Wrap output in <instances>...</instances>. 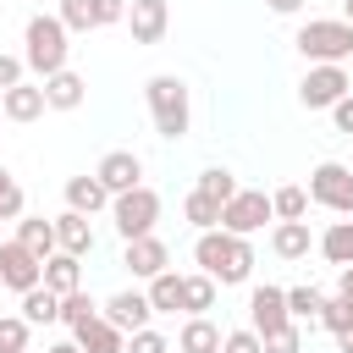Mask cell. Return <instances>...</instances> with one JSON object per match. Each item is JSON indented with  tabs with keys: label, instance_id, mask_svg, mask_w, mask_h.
Here are the masks:
<instances>
[{
	"label": "cell",
	"instance_id": "cell-24",
	"mask_svg": "<svg viewBox=\"0 0 353 353\" xmlns=\"http://www.w3.org/2000/svg\"><path fill=\"white\" fill-rule=\"evenodd\" d=\"M22 320H28V325H50V320H61V292H50L44 281L28 287V292H22Z\"/></svg>",
	"mask_w": 353,
	"mask_h": 353
},
{
	"label": "cell",
	"instance_id": "cell-11",
	"mask_svg": "<svg viewBox=\"0 0 353 353\" xmlns=\"http://www.w3.org/2000/svg\"><path fill=\"white\" fill-rule=\"evenodd\" d=\"M127 28H132V44H160L171 28V6L165 0H127Z\"/></svg>",
	"mask_w": 353,
	"mask_h": 353
},
{
	"label": "cell",
	"instance_id": "cell-38",
	"mask_svg": "<svg viewBox=\"0 0 353 353\" xmlns=\"http://www.w3.org/2000/svg\"><path fill=\"white\" fill-rule=\"evenodd\" d=\"M127 353H171V342H165L160 331H149V325H143V331H132V336H127Z\"/></svg>",
	"mask_w": 353,
	"mask_h": 353
},
{
	"label": "cell",
	"instance_id": "cell-42",
	"mask_svg": "<svg viewBox=\"0 0 353 353\" xmlns=\"http://www.w3.org/2000/svg\"><path fill=\"white\" fill-rule=\"evenodd\" d=\"M336 298L353 303V265H342V276H336Z\"/></svg>",
	"mask_w": 353,
	"mask_h": 353
},
{
	"label": "cell",
	"instance_id": "cell-27",
	"mask_svg": "<svg viewBox=\"0 0 353 353\" xmlns=\"http://www.w3.org/2000/svg\"><path fill=\"white\" fill-rule=\"evenodd\" d=\"M149 303H154V314H176L182 309V276L176 270L149 276Z\"/></svg>",
	"mask_w": 353,
	"mask_h": 353
},
{
	"label": "cell",
	"instance_id": "cell-1",
	"mask_svg": "<svg viewBox=\"0 0 353 353\" xmlns=\"http://www.w3.org/2000/svg\"><path fill=\"white\" fill-rule=\"evenodd\" d=\"M193 259H199V270L215 276L221 287H243V281L254 276V248H248V237H237V232H226V226L199 232Z\"/></svg>",
	"mask_w": 353,
	"mask_h": 353
},
{
	"label": "cell",
	"instance_id": "cell-30",
	"mask_svg": "<svg viewBox=\"0 0 353 353\" xmlns=\"http://www.w3.org/2000/svg\"><path fill=\"white\" fill-rule=\"evenodd\" d=\"M221 210H226V204H221V199H210V193H199V188H193V193H188V204H182V215H188L199 232L221 226Z\"/></svg>",
	"mask_w": 353,
	"mask_h": 353
},
{
	"label": "cell",
	"instance_id": "cell-45",
	"mask_svg": "<svg viewBox=\"0 0 353 353\" xmlns=\"http://www.w3.org/2000/svg\"><path fill=\"white\" fill-rule=\"evenodd\" d=\"M342 6H347V22H353V0H342Z\"/></svg>",
	"mask_w": 353,
	"mask_h": 353
},
{
	"label": "cell",
	"instance_id": "cell-39",
	"mask_svg": "<svg viewBox=\"0 0 353 353\" xmlns=\"http://www.w3.org/2000/svg\"><path fill=\"white\" fill-rule=\"evenodd\" d=\"M22 72H28V61H22V55H0V94H6V88H17V83H22Z\"/></svg>",
	"mask_w": 353,
	"mask_h": 353
},
{
	"label": "cell",
	"instance_id": "cell-33",
	"mask_svg": "<svg viewBox=\"0 0 353 353\" xmlns=\"http://www.w3.org/2000/svg\"><path fill=\"white\" fill-rule=\"evenodd\" d=\"M199 193H210V199H237V176L226 171V165H210V171H199Z\"/></svg>",
	"mask_w": 353,
	"mask_h": 353
},
{
	"label": "cell",
	"instance_id": "cell-46",
	"mask_svg": "<svg viewBox=\"0 0 353 353\" xmlns=\"http://www.w3.org/2000/svg\"><path fill=\"white\" fill-rule=\"evenodd\" d=\"M0 353H11V347H0Z\"/></svg>",
	"mask_w": 353,
	"mask_h": 353
},
{
	"label": "cell",
	"instance_id": "cell-47",
	"mask_svg": "<svg viewBox=\"0 0 353 353\" xmlns=\"http://www.w3.org/2000/svg\"><path fill=\"white\" fill-rule=\"evenodd\" d=\"M0 116H6V105H0Z\"/></svg>",
	"mask_w": 353,
	"mask_h": 353
},
{
	"label": "cell",
	"instance_id": "cell-6",
	"mask_svg": "<svg viewBox=\"0 0 353 353\" xmlns=\"http://www.w3.org/2000/svg\"><path fill=\"white\" fill-rule=\"evenodd\" d=\"M309 199L331 215H353V171L342 160H320L309 171Z\"/></svg>",
	"mask_w": 353,
	"mask_h": 353
},
{
	"label": "cell",
	"instance_id": "cell-4",
	"mask_svg": "<svg viewBox=\"0 0 353 353\" xmlns=\"http://www.w3.org/2000/svg\"><path fill=\"white\" fill-rule=\"evenodd\" d=\"M292 44H298V55L309 66H342L353 55V22L347 17H314V22L298 28Z\"/></svg>",
	"mask_w": 353,
	"mask_h": 353
},
{
	"label": "cell",
	"instance_id": "cell-29",
	"mask_svg": "<svg viewBox=\"0 0 353 353\" xmlns=\"http://www.w3.org/2000/svg\"><path fill=\"white\" fill-rule=\"evenodd\" d=\"M270 210H276V221H303L309 215V188H276L270 193Z\"/></svg>",
	"mask_w": 353,
	"mask_h": 353
},
{
	"label": "cell",
	"instance_id": "cell-25",
	"mask_svg": "<svg viewBox=\"0 0 353 353\" xmlns=\"http://www.w3.org/2000/svg\"><path fill=\"white\" fill-rule=\"evenodd\" d=\"M314 248H320L336 270H342V265H353V221H331V226L320 232V243H314Z\"/></svg>",
	"mask_w": 353,
	"mask_h": 353
},
{
	"label": "cell",
	"instance_id": "cell-26",
	"mask_svg": "<svg viewBox=\"0 0 353 353\" xmlns=\"http://www.w3.org/2000/svg\"><path fill=\"white\" fill-rule=\"evenodd\" d=\"M215 276H204V270H193V276H182V309L188 314H210L215 309Z\"/></svg>",
	"mask_w": 353,
	"mask_h": 353
},
{
	"label": "cell",
	"instance_id": "cell-2",
	"mask_svg": "<svg viewBox=\"0 0 353 353\" xmlns=\"http://www.w3.org/2000/svg\"><path fill=\"white\" fill-rule=\"evenodd\" d=\"M22 61H28V72H39V83L44 77H55L61 66H66V50H72V28L61 22V17H50V11H39V17H28V28H22Z\"/></svg>",
	"mask_w": 353,
	"mask_h": 353
},
{
	"label": "cell",
	"instance_id": "cell-36",
	"mask_svg": "<svg viewBox=\"0 0 353 353\" xmlns=\"http://www.w3.org/2000/svg\"><path fill=\"white\" fill-rule=\"evenodd\" d=\"M320 325L336 336L342 325H353V303H347V298H325V309H320Z\"/></svg>",
	"mask_w": 353,
	"mask_h": 353
},
{
	"label": "cell",
	"instance_id": "cell-44",
	"mask_svg": "<svg viewBox=\"0 0 353 353\" xmlns=\"http://www.w3.org/2000/svg\"><path fill=\"white\" fill-rule=\"evenodd\" d=\"M50 353H83V347H77V336H72V342H55Z\"/></svg>",
	"mask_w": 353,
	"mask_h": 353
},
{
	"label": "cell",
	"instance_id": "cell-31",
	"mask_svg": "<svg viewBox=\"0 0 353 353\" xmlns=\"http://www.w3.org/2000/svg\"><path fill=\"white\" fill-rule=\"evenodd\" d=\"M61 320H66V325L77 331V325H88V320H99V303H94V298H88L83 287H77V292H66V298H61Z\"/></svg>",
	"mask_w": 353,
	"mask_h": 353
},
{
	"label": "cell",
	"instance_id": "cell-32",
	"mask_svg": "<svg viewBox=\"0 0 353 353\" xmlns=\"http://www.w3.org/2000/svg\"><path fill=\"white\" fill-rule=\"evenodd\" d=\"M28 215V199H22V182L0 165V221H22Z\"/></svg>",
	"mask_w": 353,
	"mask_h": 353
},
{
	"label": "cell",
	"instance_id": "cell-13",
	"mask_svg": "<svg viewBox=\"0 0 353 353\" xmlns=\"http://www.w3.org/2000/svg\"><path fill=\"white\" fill-rule=\"evenodd\" d=\"M94 171H99V182H105L110 193H132V188L143 182V160H138L132 149H110Z\"/></svg>",
	"mask_w": 353,
	"mask_h": 353
},
{
	"label": "cell",
	"instance_id": "cell-16",
	"mask_svg": "<svg viewBox=\"0 0 353 353\" xmlns=\"http://www.w3.org/2000/svg\"><path fill=\"white\" fill-rule=\"evenodd\" d=\"M226 331L210 320V314H188V325L176 331V353H221Z\"/></svg>",
	"mask_w": 353,
	"mask_h": 353
},
{
	"label": "cell",
	"instance_id": "cell-15",
	"mask_svg": "<svg viewBox=\"0 0 353 353\" xmlns=\"http://www.w3.org/2000/svg\"><path fill=\"white\" fill-rule=\"evenodd\" d=\"M0 105H6V121H39L44 110H50V99H44V83H17V88H6L0 94Z\"/></svg>",
	"mask_w": 353,
	"mask_h": 353
},
{
	"label": "cell",
	"instance_id": "cell-23",
	"mask_svg": "<svg viewBox=\"0 0 353 353\" xmlns=\"http://www.w3.org/2000/svg\"><path fill=\"white\" fill-rule=\"evenodd\" d=\"M17 243H28L39 259H50V254L61 248V237H55V221H44V215H22V221H17Z\"/></svg>",
	"mask_w": 353,
	"mask_h": 353
},
{
	"label": "cell",
	"instance_id": "cell-5",
	"mask_svg": "<svg viewBox=\"0 0 353 353\" xmlns=\"http://www.w3.org/2000/svg\"><path fill=\"white\" fill-rule=\"evenodd\" d=\"M110 221H116V232H121V243H132V237H149L154 232V221H160V193L154 188H132V193H116L110 199Z\"/></svg>",
	"mask_w": 353,
	"mask_h": 353
},
{
	"label": "cell",
	"instance_id": "cell-9",
	"mask_svg": "<svg viewBox=\"0 0 353 353\" xmlns=\"http://www.w3.org/2000/svg\"><path fill=\"white\" fill-rule=\"evenodd\" d=\"M44 281V259L28 248V243H0V287H11V292H28V287H39Z\"/></svg>",
	"mask_w": 353,
	"mask_h": 353
},
{
	"label": "cell",
	"instance_id": "cell-35",
	"mask_svg": "<svg viewBox=\"0 0 353 353\" xmlns=\"http://www.w3.org/2000/svg\"><path fill=\"white\" fill-rule=\"evenodd\" d=\"M265 353H303V325L292 320V325L270 331V336H265Z\"/></svg>",
	"mask_w": 353,
	"mask_h": 353
},
{
	"label": "cell",
	"instance_id": "cell-18",
	"mask_svg": "<svg viewBox=\"0 0 353 353\" xmlns=\"http://www.w3.org/2000/svg\"><path fill=\"white\" fill-rule=\"evenodd\" d=\"M309 248H314L309 221H276V232H270V254L276 259H309Z\"/></svg>",
	"mask_w": 353,
	"mask_h": 353
},
{
	"label": "cell",
	"instance_id": "cell-21",
	"mask_svg": "<svg viewBox=\"0 0 353 353\" xmlns=\"http://www.w3.org/2000/svg\"><path fill=\"white\" fill-rule=\"evenodd\" d=\"M83 94H88V83H83L72 66H61L55 77H44V99H50V110H77Z\"/></svg>",
	"mask_w": 353,
	"mask_h": 353
},
{
	"label": "cell",
	"instance_id": "cell-19",
	"mask_svg": "<svg viewBox=\"0 0 353 353\" xmlns=\"http://www.w3.org/2000/svg\"><path fill=\"white\" fill-rule=\"evenodd\" d=\"M44 287H50V292H61V298H66V292H77V287H83V259H77V254H66V248H55V254L44 259Z\"/></svg>",
	"mask_w": 353,
	"mask_h": 353
},
{
	"label": "cell",
	"instance_id": "cell-17",
	"mask_svg": "<svg viewBox=\"0 0 353 353\" xmlns=\"http://www.w3.org/2000/svg\"><path fill=\"white\" fill-rule=\"evenodd\" d=\"M116 193L99 182V171H88V176H72L66 182V210H83V215H94V210H105Z\"/></svg>",
	"mask_w": 353,
	"mask_h": 353
},
{
	"label": "cell",
	"instance_id": "cell-37",
	"mask_svg": "<svg viewBox=\"0 0 353 353\" xmlns=\"http://www.w3.org/2000/svg\"><path fill=\"white\" fill-rule=\"evenodd\" d=\"M221 353H265V336H259L254 325H248V331H226Z\"/></svg>",
	"mask_w": 353,
	"mask_h": 353
},
{
	"label": "cell",
	"instance_id": "cell-34",
	"mask_svg": "<svg viewBox=\"0 0 353 353\" xmlns=\"http://www.w3.org/2000/svg\"><path fill=\"white\" fill-rule=\"evenodd\" d=\"M28 331H33V325H28L22 314H0V347L22 353V347H28Z\"/></svg>",
	"mask_w": 353,
	"mask_h": 353
},
{
	"label": "cell",
	"instance_id": "cell-20",
	"mask_svg": "<svg viewBox=\"0 0 353 353\" xmlns=\"http://www.w3.org/2000/svg\"><path fill=\"white\" fill-rule=\"evenodd\" d=\"M72 336H77V347H83V353H127V331H116L105 314H99V320H88V325H77Z\"/></svg>",
	"mask_w": 353,
	"mask_h": 353
},
{
	"label": "cell",
	"instance_id": "cell-22",
	"mask_svg": "<svg viewBox=\"0 0 353 353\" xmlns=\"http://www.w3.org/2000/svg\"><path fill=\"white\" fill-rule=\"evenodd\" d=\"M55 237H61V248L66 254H94V226H88V215L83 210H66V215H55Z\"/></svg>",
	"mask_w": 353,
	"mask_h": 353
},
{
	"label": "cell",
	"instance_id": "cell-28",
	"mask_svg": "<svg viewBox=\"0 0 353 353\" xmlns=\"http://www.w3.org/2000/svg\"><path fill=\"white\" fill-rule=\"evenodd\" d=\"M287 309H292V320L298 325H320V309H325V292L320 287H287Z\"/></svg>",
	"mask_w": 353,
	"mask_h": 353
},
{
	"label": "cell",
	"instance_id": "cell-43",
	"mask_svg": "<svg viewBox=\"0 0 353 353\" xmlns=\"http://www.w3.org/2000/svg\"><path fill=\"white\" fill-rule=\"evenodd\" d=\"M336 353H353V325H342V331H336Z\"/></svg>",
	"mask_w": 353,
	"mask_h": 353
},
{
	"label": "cell",
	"instance_id": "cell-10",
	"mask_svg": "<svg viewBox=\"0 0 353 353\" xmlns=\"http://www.w3.org/2000/svg\"><path fill=\"white\" fill-rule=\"evenodd\" d=\"M248 325L259 331V336H270V331H281V325H292V309H287V287H254L248 292Z\"/></svg>",
	"mask_w": 353,
	"mask_h": 353
},
{
	"label": "cell",
	"instance_id": "cell-12",
	"mask_svg": "<svg viewBox=\"0 0 353 353\" xmlns=\"http://www.w3.org/2000/svg\"><path fill=\"white\" fill-rule=\"evenodd\" d=\"M121 265L138 276V281H149V276H160V270H171V248L149 232V237H132L127 248H121Z\"/></svg>",
	"mask_w": 353,
	"mask_h": 353
},
{
	"label": "cell",
	"instance_id": "cell-41",
	"mask_svg": "<svg viewBox=\"0 0 353 353\" xmlns=\"http://www.w3.org/2000/svg\"><path fill=\"white\" fill-rule=\"evenodd\" d=\"M265 6H270L276 17H298V11H303V0H265Z\"/></svg>",
	"mask_w": 353,
	"mask_h": 353
},
{
	"label": "cell",
	"instance_id": "cell-14",
	"mask_svg": "<svg viewBox=\"0 0 353 353\" xmlns=\"http://www.w3.org/2000/svg\"><path fill=\"white\" fill-rule=\"evenodd\" d=\"M149 314H154V303H149V292H116L110 303H105V320L116 325V331H143L149 325Z\"/></svg>",
	"mask_w": 353,
	"mask_h": 353
},
{
	"label": "cell",
	"instance_id": "cell-7",
	"mask_svg": "<svg viewBox=\"0 0 353 353\" xmlns=\"http://www.w3.org/2000/svg\"><path fill=\"white\" fill-rule=\"evenodd\" d=\"M265 221H276V210H270V193H259V188H237V199H226V210H221V226L237 237H254Z\"/></svg>",
	"mask_w": 353,
	"mask_h": 353
},
{
	"label": "cell",
	"instance_id": "cell-40",
	"mask_svg": "<svg viewBox=\"0 0 353 353\" xmlns=\"http://www.w3.org/2000/svg\"><path fill=\"white\" fill-rule=\"evenodd\" d=\"M331 121H336V132H353V94H342L331 105Z\"/></svg>",
	"mask_w": 353,
	"mask_h": 353
},
{
	"label": "cell",
	"instance_id": "cell-3",
	"mask_svg": "<svg viewBox=\"0 0 353 353\" xmlns=\"http://www.w3.org/2000/svg\"><path fill=\"white\" fill-rule=\"evenodd\" d=\"M143 99H149V116H154V132L160 138H188L193 105H188V83L176 72H154L143 83Z\"/></svg>",
	"mask_w": 353,
	"mask_h": 353
},
{
	"label": "cell",
	"instance_id": "cell-8",
	"mask_svg": "<svg viewBox=\"0 0 353 353\" xmlns=\"http://www.w3.org/2000/svg\"><path fill=\"white\" fill-rule=\"evenodd\" d=\"M342 94H353L347 66H309V72H303V83H298V99H303L309 110H331Z\"/></svg>",
	"mask_w": 353,
	"mask_h": 353
}]
</instances>
